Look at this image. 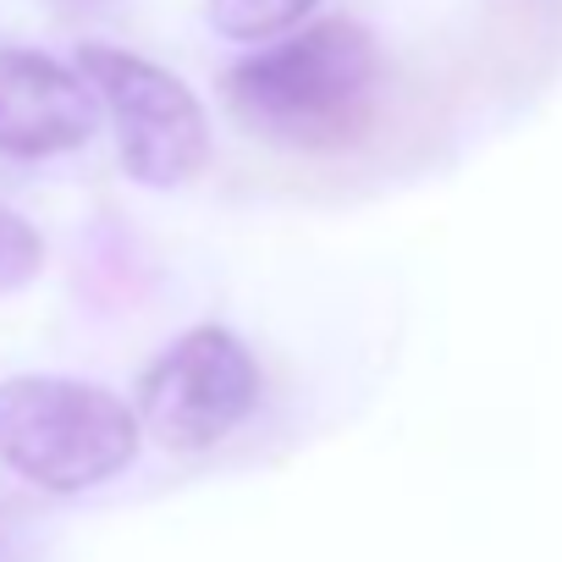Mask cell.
I'll list each match as a JSON object with an SVG mask.
<instances>
[{
    "label": "cell",
    "mask_w": 562,
    "mask_h": 562,
    "mask_svg": "<svg viewBox=\"0 0 562 562\" xmlns=\"http://www.w3.org/2000/svg\"><path fill=\"white\" fill-rule=\"evenodd\" d=\"M381 94V45L348 18L310 23L259 45L226 72L232 116L281 149H348L364 138Z\"/></svg>",
    "instance_id": "1"
},
{
    "label": "cell",
    "mask_w": 562,
    "mask_h": 562,
    "mask_svg": "<svg viewBox=\"0 0 562 562\" xmlns=\"http://www.w3.org/2000/svg\"><path fill=\"white\" fill-rule=\"evenodd\" d=\"M144 447L138 414L72 375H12L0 381V463L18 480L50 496H83L122 469H133Z\"/></svg>",
    "instance_id": "2"
},
{
    "label": "cell",
    "mask_w": 562,
    "mask_h": 562,
    "mask_svg": "<svg viewBox=\"0 0 562 562\" xmlns=\"http://www.w3.org/2000/svg\"><path fill=\"white\" fill-rule=\"evenodd\" d=\"M72 72L111 111L122 166L138 188H182L204 171L210 116L182 78L116 45H83Z\"/></svg>",
    "instance_id": "3"
},
{
    "label": "cell",
    "mask_w": 562,
    "mask_h": 562,
    "mask_svg": "<svg viewBox=\"0 0 562 562\" xmlns=\"http://www.w3.org/2000/svg\"><path fill=\"white\" fill-rule=\"evenodd\" d=\"M259 403V364L226 326H193L138 375V430L171 452L226 441Z\"/></svg>",
    "instance_id": "4"
},
{
    "label": "cell",
    "mask_w": 562,
    "mask_h": 562,
    "mask_svg": "<svg viewBox=\"0 0 562 562\" xmlns=\"http://www.w3.org/2000/svg\"><path fill=\"white\" fill-rule=\"evenodd\" d=\"M100 127L89 83L45 50H0V155L50 160L83 149Z\"/></svg>",
    "instance_id": "5"
},
{
    "label": "cell",
    "mask_w": 562,
    "mask_h": 562,
    "mask_svg": "<svg viewBox=\"0 0 562 562\" xmlns=\"http://www.w3.org/2000/svg\"><path fill=\"white\" fill-rule=\"evenodd\" d=\"M315 7L321 0H204L210 29L221 40H237V45H265V40L293 34Z\"/></svg>",
    "instance_id": "6"
},
{
    "label": "cell",
    "mask_w": 562,
    "mask_h": 562,
    "mask_svg": "<svg viewBox=\"0 0 562 562\" xmlns=\"http://www.w3.org/2000/svg\"><path fill=\"white\" fill-rule=\"evenodd\" d=\"M40 270H45V237L23 215L0 210V293L29 288Z\"/></svg>",
    "instance_id": "7"
},
{
    "label": "cell",
    "mask_w": 562,
    "mask_h": 562,
    "mask_svg": "<svg viewBox=\"0 0 562 562\" xmlns=\"http://www.w3.org/2000/svg\"><path fill=\"white\" fill-rule=\"evenodd\" d=\"M0 562H12V529L0 524Z\"/></svg>",
    "instance_id": "8"
}]
</instances>
